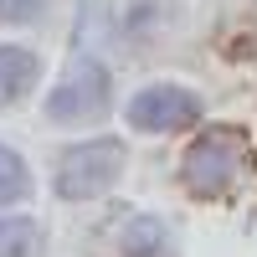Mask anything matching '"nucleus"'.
I'll return each instance as SVG.
<instances>
[{
	"label": "nucleus",
	"mask_w": 257,
	"mask_h": 257,
	"mask_svg": "<svg viewBox=\"0 0 257 257\" xmlns=\"http://www.w3.org/2000/svg\"><path fill=\"white\" fill-rule=\"evenodd\" d=\"M242 165H247L242 134H237V128H211V134H201L196 144L185 149L180 175H185V185L196 190V196H226V190L237 185Z\"/></svg>",
	"instance_id": "1"
},
{
	"label": "nucleus",
	"mask_w": 257,
	"mask_h": 257,
	"mask_svg": "<svg viewBox=\"0 0 257 257\" xmlns=\"http://www.w3.org/2000/svg\"><path fill=\"white\" fill-rule=\"evenodd\" d=\"M123 170V144L118 139H93V144H72L57 160V190L67 201H88L98 190H108Z\"/></svg>",
	"instance_id": "2"
},
{
	"label": "nucleus",
	"mask_w": 257,
	"mask_h": 257,
	"mask_svg": "<svg viewBox=\"0 0 257 257\" xmlns=\"http://www.w3.org/2000/svg\"><path fill=\"white\" fill-rule=\"evenodd\" d=\"M103 108H108V72H103V62L77 57L67 67V77H62L52 88V98H47V118H57V123H88Z\"/></svg>",
	"instance_id": "3"
},
{
	"label": "nucleus",
	"mask_w": 257,
	"mask_h": 257,
	"mask_svg": "<svg viewBox=\"0 0 257 257\" xmlns=\"http://www.w3.org/2000/svg\"><path fill=\"white\" fill-rule=\"evenodd\" d=\"M201 113V103L190 88H170V82H155V88L134 93L128 103V128H144V134H165V128H185L190 118Z\"/></svg>",
	"instance_id": "4"
},
{
	"label": "nucleus",
	"mask_w": 257,
	"mask_h": 257,
	"mask_svg": "<svg viewBox=\"0 0 257 257\" xmlns=\"http://www.w3.org/2000/svg\"><path fill=\"white\" fill-rule=\"evenodd\" d=\"M31 82H36V57L26 47H0V108L31 93Z\"/></svg>",
	"instance_id": "5"
},
{
	"label": "nucleus",
	"mask_w": 257,
	"mask_h": 257,
	"mask_svg": "<svg viewBox=\"0 0 257 257\" xmlns=\"http://www.w3.org/2000/svg\"><path fill=\"white\" fill-rule=\"evenodd\" d=\"M160 247H165V221L160 216H134L128 221V231H123L128 257H160Z\"/></svg>",
	"instance_id": "6"
},
{
	"label": "nucleus",
	"mask_w": 257,
	"mask_h": 257,
	"mask_svg": "<svg viewBox=\"0 0 257 257\" xmlns=\"http://www.w3.org/2000/svg\"><path fill=\"white\" fill-rule=\"evenodd\" d=\"M31 190V175H26V160L16 155V149H6L0 144V206H11V201H21Z\"/></svg>",
	"instance_id": "7"
},
{
	"label": "nucleus",
	"mask_w": 257,
	"mask_h": 257,
	"mask_svg": "<svg viewBox=\"0 0 257 257\" xmlns=\"http://www.w3.org/2000/svg\"><path fill=\"white\" fill-rule=\"evenodd\" d=\"M36 252V226L26 216H0V257H31Z\"/></svg>",
	"instance_id": "8"
}]
</instances>
